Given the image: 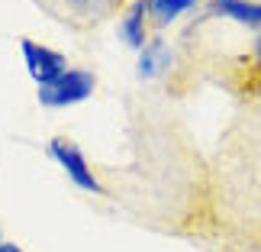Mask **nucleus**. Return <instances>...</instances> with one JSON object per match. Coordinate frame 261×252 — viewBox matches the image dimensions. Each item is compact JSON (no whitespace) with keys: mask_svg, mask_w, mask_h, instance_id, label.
<instances>
[{"mask_svg":"<svg viewBox=\"0 0 261 252\" xmlns=\"http://www.w3.org/2000/svg\"><path fill=\"white\" fill-rule=\"evenodd\" d=\"M206 10L213 16H226V19L242 23V26H258L261 29V4H252V0H213Z\"/></svg>","mask_w":261,"mask_h":252,"instance_id":"nucleus-7","label":"nucleus"},{"mask_svg":"<svg viewBox=\"0 0 261 252\" xmlns=\"http://www.w3.org/2000/svg\"><path fill=\"white\" fill-rule=\"evenodd\" d=\"M0 243H4V233H0Z\"/></svg>","mask_w":261,"mask_h":252,"instance_id":"nucleus-12","label":"nucleus"},{"mask_svg":"<svg viewBox=\"0 0 261 252\" xmlns=\"http://www.w3.org/2000/svg\"><path fill=\"white\" fill-rule=\"evenodd\" d=\"M194 230L261 252V104H248L219 139Z\"/></svg>","mask_w":261,"mask_h":252,"instance_id":"nucleus-1","label":"nucleus"},{"mask_svg":"<svg viewBox=\"0 0 261 252\" xmlns=\"http://www.w3.org/2000/svg\"><path fill=\"white\" fill-rule=\"evenodd\" d=\"M197 0H145V16H148V26L162 29L168 23H174L180 13H187Z\"/></svg>","mask_w":261,"mask_h":252,"instance_id":"nucleus-10","label":"nucleus"},{"mask_svg":"<svg viewBox=\"0 0 261 252\" xmlns=\"http://www.w3.org/2000/svg\"><path fill=\"white\" fill-rule=\"evenodd\" d=\"M48 155L55 158L58 165L65 168V175L74 181L81 191H90V194H103V185L97 181V175H94V168L87 165V158H84V152L77 149L71 139H65V136H58V139H52L48 143Z\"/></svg>","mask_w":261,"mask_h":252,"instance_id":"nucleus-4","label":"nucleus"},{"mask_svg":"<svg viewBox=\"0 0 261 252\" xmlns=\"http://www.w3.org/2000/svg\"><path fill=\"white\" fill-rule=\"evenodd\" d=\"M168 65H171V49L165 39H152L139 55V75L142 78H158L162 72H168Z\"/></svg>","mask_w":261,"mask_h":252,"instance_id":"nucleus-9","label":"nucleus"},{"mask_svg":"<svg viewBox=\"0 0 261 252\" xmlns=\"http://www.w3.org/2000/svg\"><path fill=\"white\" fill-rule=\"evenodd\" d=\"M0 252H23L16 243H0Z\"/></svg>","mask_w":261,"mask_h":252,"instance_id":"nucleus-11","label":"nucleus"},{"mask_svg":"<svg viewBox=\"0 0 261 252\" xmlns=\"http://www.w3.org/2000/svg\"><path fill=\"white\" fill-rule=\"evenodd\" d=\"M55 19H65L74 29H90L103 23L107 16H113L123 0H39Z\"/></svg>","mask_w":261,"mask_h":252,"instance_id":"nucleus-2","label":"nucleus"},{"mask_svg":"<svg viewBox=\"0 0 261 252\" xmlns=\"http://www.w3.org/2000/svg\"><path fill=\"white\" fill-rule=\"evenodd\" d=\"M119 33H123L126 45H133V49H145V45H148V16H145V0H136V4L123 13Z\"/></svg>","mask_w":261,"mask_h":252,"instance_id":"nucleus-8","label":"nucleus"},{"mask_svg":"<svg viewBox=\"0 0 261 252\" xmlns=\"http://www.w3.org/2000/svg\"><path fill=\"white\" fill-rule=\"evenodd\" d=\"M229 81L248 104H261V29L245 49V55L236 65H229Z\"/></svg>","mask_w":261,"mask_h":252,"instance_id":"nucleus-6","label":"nucleus"},{"mask_svg":"<svg viewBox=\"0 0 261 252\" xmlns=\"http://www.w3.org/2000/svg\"><path fill=\"white\" fill-rule=\"evenodd\" d=\"M19 52L26 58V72L33 75V81L39 87L58 81V78L68 72V58L62 52H55V49H48V45H39L33 39H19Z\"/></svg>","mask_w":261,"mask_h":252,"instance_id":"nucleus-5","label":"nucleus"},{"mask_svg":"<svg viewBox=\"0 0 261 252\" xmlns=\"http://www.w3.org/2000/svg\"><path fill=\"white\" fill-rule=\"evenodd\" d=\"M97 87V78L84 72V68H68V72L58 78V81L39 87V104L42 107H71V104H81L94 94Z\"/></svg>","mask_w":261,"mask_h":252,"instance_id":"nucleus-3","label":"nucleus"}]
</instances>
